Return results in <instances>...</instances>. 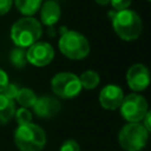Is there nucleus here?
<instances>
[{
    "instance_id": "nucleus-1",
    "label": "nucleus",
    "mask_w": 151,
    "mask_h": 151,
    "mask_svg": "<svg viewBox=\"0 0 151 151\" xmlns=\"http://www.w3.org/2000/svg\"><path fill=\"white\" fill-rule=\"evenodd\" d=\"M112 26L118 37L126 41L137 39L143 29L142 19L131 9H123L113 13Z\"/></svg>"
},
{
    "instance_id": "nucleus-2",
    "label": "nucleus",
    "mask_w": 151,
    "mask_h": 151,
    "mask_svg": "<svg viewBox=\"0 0 151 151\" xmlns=\"http://www.w3.org/2000/svg\"><path fill=\"white\" fill-rule=\"evenodd\" d=\"M42 28L40 22L31 17L18 20L11 29V38L13 42L21 48L29 47L41 37Z\"/></svg>"
},
{
    "instance_id": "nucleus-3",
    "label": "nucleus",
    "mask_w": 151,
    "mask_h": 151,
    "mask_svg": "<svg viewBox=\"0 0 151 151\" xmlns=\"http://www.w3.org/2000/svg\"><path fill=\"white\" fill-rule=\"evenodd\" d=\"M14 142L20 151H41L46 144V134L40 126L29 123L19 125Z\"/></svg>"
},
{
    "instance_id": "nucleus-4",
    "label": "nucleus",
    "mask_w": 151,
    "mask_h": 151,
    "mask_svg": "<svg viewBox=\"0 0 151 151\" xmlns=\"http://www.w3.org/2000/svg\"><path fill=\"white\" fill-rule=\"evenodd\" d=\"M59 50L65 57L73 60H80L88 54L90 44L81 33L66 31L59 39Z\"/></svg>"
},
{
    "instance_id": "nucleus-5",
    "label": "nucleus",
    "mask_w": 151,
    "mask_h": 151,
    "mask_svg": "<svg viewBox=\"0 0 151 151\" xmlns=\"http://www.w3.org/2000/svg\"><path fill=\"white\" fill-rule=\"evenodd\" d=\"M149 132L139 123H129L122 127L118 140L125 151H140L147 143Z\"/></svg>"
},
{
    "instance_id": "nucleus-6",
    "label": "nucleus",
    "mask_w": 151,
    "mask_h": 151,
    "mask_svg": "<svg viewBox=\"0 0 151 151\" xmlns=\"http://www.w3.org/2000/svg\"><path fill=\"white\" fill-rule=\"evenodd\" d=\"M51 86L52 91L64 99L77 97L83 88L79 78L71 72H60L55 74L51 81Z\"/></svg>"
},
{
    "instance_id": "nucleus-7",
    "label": "nucleus",
    "mask_w": 151,
    "mask_h": 151,
    "mask_svg": "<svg viewBox=\"0 0 151 151\" xmlns=\"http://www.w3.org/2000/svg\"><path fill=\"white\" fill-rule=\"evenodd\" d=\"M119 109L120 114L129 123H139L144 119L146 112L149 111L145 98L137 93H131L124 97Z\"/></svg>"
},
{
    "instance_id": "nucleus-8",
    "label": "nucleus",
    "mask_w": 151,
    "mask_h": 151,
    "mask_svg": "<svg viewBox=\"0 0 151 151\" xmlns=\"http://www.w3.org/2000/svg\"><path fill=\"white\" fill-rule=\"evenodd\" d=\"M26 57L28 63L34 66L41 67L52 61L54 57V50L50 44L39 41L29 46L28 51L26 52Z\"/></svg>"
},
{
    "instance_id": "nucleus-9",
    "label": "nucleus",
    "mask_w": 151,
    "mask_h": 151,
    "mask_svg": "<svg viewBox=\"0 0 151 151\" xmlns=\"http://www.w3.org/2000/svg\"><path fill=\"white\" fill-rule=\"evenodd\" d=\"M150 80H151L150 71L143 64H134L127 70L126 81L129 87L134 92L145 90L149 86Z\"/></svg>"
},
{
    "instance_id": "nucleus-10",
    "label": "nucleus",
    "mask_w": 151,
    "mask_h": 151,
    "mask_svg": "<svg viewBox=\"0 0 151 151\" xmlns=\"http://www.w3.org/2000/svg\"><path fill=\"white\" fill-rule=\"evenodd\" d=\"M124 99L123 90L117 85H106L99 94V103L101 107L106 110H116L118 109Z\"/></svg>"
},
{
    "instance_id": "nucleus-11",
    "label": "nucleus",
    "mask_w": 151,
    "mask_h": 151,
    "mask_svg": "<svg viewBox=\"0 0 151 151\" xmlns=\"http://www.w3.org/2000/svg\"><path fill=\"white\" fill-rule=\"evenodd\" d=\"M34 112L40 118H52L60 111V103L52 97H40L33 106Z\"/></svg>"
},
{
    "instance_id": "nucleus-12",
    "label": "nucleus",
    "mask_w": 151,
    "mask_h": 151,
    "mask_svg": "<svg viewBox=\"0 0 151 151\" xmlns=\"http://www.w3.org/2000/svg\"><path fill=\"white\" fill-rule=\"evenodd\" d=\"M60 14L61 12L59 5L53 0H48L41 7L40 18L42 24H45L46 26H52L60 19Z\"/></svg>"
},
{
    "instance_id": "nucleus-13",
    "label": "nucleus",
    "mask_w": 151,
    "mask_h": 151,
    "mask_svg": "<svg viewBox=\"0 0 151 151\" xmlns=\"http://www.w3.org/2000/svg\"><path fill=\"white\" fill-rule=\"evenodd\" d=\"M15 113V106L13 99L7 98L0 93V124L8 123Z\"/></svg>"
},
{
    "instance_id": "nucleus-14",
    "label": "nucleus",
    "mask_w": 151,
    "mask_h": 151,
    "mask_svg": "<svg viewBox=\"0 0 151 151\" xmlns=\"http://www.w3.org/2000/svg\"><path fill=\"white\" fill-rule=\"evenodd\" d=\"M79 80H80V84H81V87L83 88H85V90H92V88H94V87L98 86L100 79H99V76H98L97 72L88 70V71H85V72L81 73Z\"/></svg>"
},
{
    "instance_id": "nucleus-15",
    "label": "nucleus",
    "mask_w": 151,
    "mask_h": 151,
    "mask_svg": "<svg viewBox=\"0 0 151 151\" xmlns=\"http://www.w3.org/2000/svg\"><path fill=\"white\" fill-rule=\"evenodd\" d=\"M17 100L22 107H33L35 101H37V96L35 93L29 90V88H21L18 91L17 94Z\"/></svg>"
},
{
    "instance_id": "nucleus-16",
    "label": "nucleus",
    "mask_w": 151,
    "mask_h": 151,
    "mask_svg": "<svg viewBox=\"0 0 151 151\" xmlns=\"http://www.w3.org/2000/svg\"><path fill=\"white\" fill-rule=\"evenodd\" d=\"M15 5L22 14L32 15L39 9L41 0H15Z\"/></svg>"
},
{
    "instance_id": "nucleus-17",
    "label": "nucleus",
    "mask_w": 151,
    "mask_h": 151,
    "mask_svg": "<svg viewBox=\"0 0 151 151\" xmlns=\"http://www.w3.org/2000/svg\"><path fill=\"white\" fill-rule=\"evenodd\" d=\"M9 59H11V63L17 66V67H22L25 66L26 61H27V57H26V51L21 47H18V48H14L12 52H11V55H9Z\"/></svg>"
},
{
    "instance_id": "nucleus-18",
    "label": "nucleus",
    "mask_w": 151,
    "mask_h": 151,
    "mask_svg": "<svg viewBox=\"0 0 151 151\" xmlns=\"http://www.w3.org/2000/svg\"><path fill=\"white\" fill-rule=\"evenodd\" d=\"M15 117H17V120L19 123V125H25V124H29L31 120H32V114L31 112L26 109V107H21L15 113Z\"/></svg>"
},
{
    "instance_id": "nucleus-19",
    "label": "nucleus",
    "mask_w": 151,
    "mask_h": 151,
    "mask_svg": "<svg viewBox=\"0 0 151 151\" xmlns=\"http://www.w3.org/2000/svg\"><path fill=\"white\" fill-rule=\"evenodd\" d=\"M60 151H80V147L78 145V143L73 139H67L63 143Z\"/></svg>"
},
{
    "instance_id": "nucleus-20",
    "label": "nucleus",
    "mask_w": 151,
    "mask_h": 151,
    "mask_svg": "<svg viewBox=\"0 0 151 151\" xmlns=\"http://www.w3.org/2000/svg\"><path fill=\"white\" fill-rule=\"evenodd\" d=\"M18 91H19V88L17 87V85L8 83V85L6 86V88H5L1 93H2L4 96H6L7 98H9V99H14V98L17 97V94H18Z\"/></svg>"
},
{
    "instance_id": "nucleus-21",
    "label": "nucleus",
    "mask_w": 151,
    "mask_h": 151,
    "mask_svg": "<svg viewBox=\"0 0 151 151\" xmlns=\"http://www.w3.org/2000/svg\"><path fill=\"white\" fill-rule=\"evenodd\" d=\"M131 1L132 0H110V4L114 9L123 11V9H127V7L131 5Z\"/></svg>"
},
{
    "instance_id": "nucleus-22",
    "label": "nucleus",
    "mask_w": 151,
    "mask_h": 151,
    "mask_svg": "<svg viewBox=\"0 0 151 151\" xmlns=\"http://www.w3.org/2000/svg\"><path fill=\"white\" fill-rule=\"evenodd\" d=\"M8 85V77H7V73L0 68V93L6 88V86Z\"/></svg>"
},
{
    "instance_id": "nucleus-23",
    "label": "nucleus",
    "mask_w": 151,
    "mask_h": 151,
    "mask_svg": "<svg viewBox=\"0 0 151 151\" xmlns=\"http://www.w3.org/2000/svg\"><path fill=\"white\" fill-rule=\"evenodd\" d=\"M12 6V0H0V15L6 14Z\"/></svg>"
},
{
    "instance_id": "nucleus-24",
    "label": "nucleus",
    "mask_w": 151,
    "mask_h": 151,
    "mask_svg": "<svg viewBox=\"0 0 151 151\" xmlns=\"http://www.w3.org/2000/svg\"><path fill=\"white\" fill-rule=\"evenodd\" d=\"M143 120H144V127L147 130V132H151V110L146 112Z\"/></svg>"
},
{
    "instance_id": "nucleus-25",
    "label": "nucleus",
    "mask_w": 151,
    "mask_h": 151,
    "mask_svg": "<svg viewBox=\"0 0 151 151\" xmlns=\"http://www.w3.org/2000/svg\"><path fill=\"white\" fill-rule=\"evenodd\" d=\"M98 5H107V4H110V0H94Z\"/></svg>"
},
{
    "instance_id": "nucleus-26",
    "label": "nucleus",
    "mask_w": 151,
    "mask_h": 151,
    "mask_svg": "<svg viewBox=\"0 0 151 151\" xmlns=\"http://www.w3.org/2000/svg\"><path fill=\"white\" fill-rule=\"evenodd\" d=\"M53 1H54V0H53Z\"/></svg>"
},
{
    "instance_id": "nucleus-27",
    "label": "nucleus",
    "mask_w": 151,
    "mask_h": 151,
    "mask_svg": "<svg viewBox=\"0 0 151 151\" xmlns=\"http://www.w3.org/2000/svg\"><path fill=\"white\" fill-rule=\"evenodd\" d=\"M150 1H151V0H150Z\"/></svg>"
}]
</instances>
